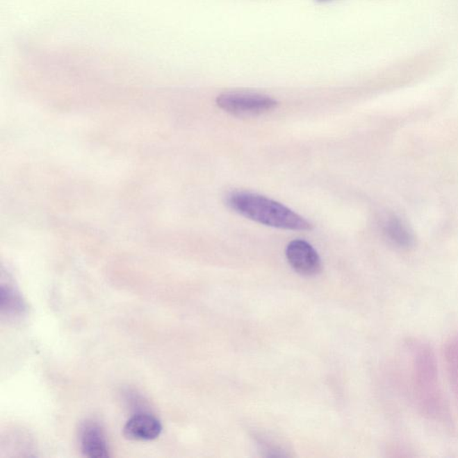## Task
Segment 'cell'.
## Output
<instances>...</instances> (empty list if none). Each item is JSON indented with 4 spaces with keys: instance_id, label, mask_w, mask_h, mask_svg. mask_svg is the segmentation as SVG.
<instances>
[{
    "instance_id": "9",
    "label": "cell",
    "mask_w": 458,
    "mask_h": 458,
    "mask_svg": "<svg viewBox=\"0 0 458 458\" xmlns=\"http://www.w3.org/2000/svg\"><path fill=\"white\" fill-rule=\"evenodd\" d=\"M445 352L450 354L458 363V334L450 339L445 347Z\"/></svg>"
},
{
    "instance_id": "3",
    "label": "cell",
    "mask_w": 458,
    "mask_h": 458,
    "mask_svg": "<svg viewBox=\"0 0 458 458\" xmlns=\"http://www.w3.org/2000/svg\"><path fill=\"white\" fill-rule=\"evenodd\" d=\"M216 102L221 110L236 117L260 116L278 106V101L269 96L250 92H224Z\"/></svg>"
},
{
    "instance_id": "4",
    "label": "cell",
    "mask_w": 458,
    "mask_h": 458,
    "mask_svg": "<svg viewBox=\"0 0 458 458\" xmlns=\"http://www.w3.org/2000/svg\"><path fill=\"white\" fill-rule=\"evenodd\" d=\"M286 255L293 269L301 275H316L322 270L319 254L304 240L295 239L289 243Z\"/></svg>"
},
{
    "instance_id": "7",
    "label": "cell",
    "mask_w": 458,
    "mask_h": 458,
    "mask_svg": "<svg viewBox=\"0 0 458 458\" xmlns=\"http://www.w3.org/2000/svg\"><path fill=\"white\" fill-rule=\"evenodd\" d=\"M0 308L2 314L8 316H20L26 310V304L19 293L11 286L1 285L0 288Z\"/></svg>"
},
{
    "instance_id": "8",
    "label": "cell",
    "mask_w": 458,
    "mask_h": 458,
    "mask_svg": "<svg viewBox=\"0 0 458 458\" xmlns=\"http://www.w3.org/2000/svg\"><path fill=\"white\" fill-rule=\"evenodd\" d=\"M385 233L389 241L400 248H407L413 244V236H411L407 227L397 218H391L385 224Z\"/></svg>"
},
{
    "instance_id": "2",
    "label": "cell",
    "mask_w": 458,
    "mask_h": 458,
    "mask_svg": "<svg viewBox=\"0 0 458 458\" xmlns=\"http://www.w3.org/2000/svg\"><path fill=\"white\" fill-rule=\"evenodd\" d=\"M413 389L414 400L423 416L441 420L445 413V400L439 382L438 364L434 352L427 344L413 349Z\"/></svg>"
},
{
    "instance_id": "5",
    "label": "cell",
    "mask_w": 458,
    "mask_h": 458,
    "mask_svg": "<svg viewBox=\"0 0 458 458\" xmlns=\"http://www.w3.org/2000/svg\"><path fill=\"white\" fill-rule=\"evenodd\" d=\"M161 431L160 420L145 411L133 414L124 427V435L133 441H154Z\"/></svg>"
},
{
    "instance_id": "1",
    "label": "cell",
    "mask_w": 458,
    "mask_h": 458,
    "mask_svg": "<svg viewBox=\"0 0 458 458\" xmlns=\"http://www.w3.org/2000/svg\"><path fill=\"white\" fill-rule=\"evenodd\" d=\"M227 204L246 219L276 229L307 231L311 224L291 208L265 196L236 191L227 196Z\"/></svg>"
},
{
    "instance_id": "6",
    "label": "cell",
    "mask_w": 458,
    "mask_h": 458,
    "mask_svg": "<svg viewBox=\"0 0 458 458\" xmlns=\"http://www.w3.org/2000/svg\"><path fill=\"white\" fill-rule=\"evenodd\" d=\"M80 444L83 454L87 457H110V450L104 430L93 420H87L81 428Z\"/></svg>"
}]
</instances>
